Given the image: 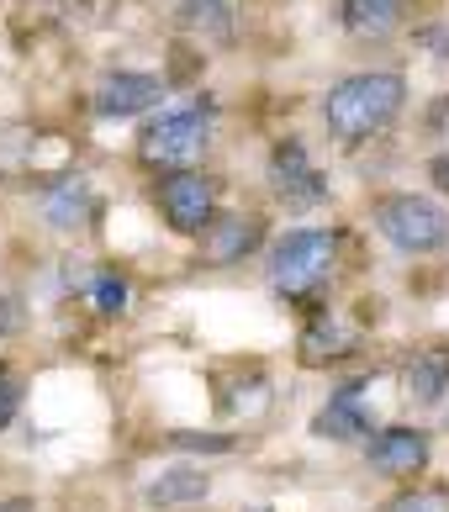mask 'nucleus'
Instances as JSON below:
<instances>
[{
	"label": "nucleus",
	"instance_id": "obj_1",
	"mask_svg": "<svg viewBox=\"0 0 449 512\" xmlns=\"http://www.w3.org/2000/svg\"><path fill=\"white\" fill-rule=\"evenodd\" d=\"M407 101V80L397 69H360L344 74L323 101V122L339 143H360L370 132H386Z\"/></svg>",
	"mask_w": 449,
	"mask_h": 512
},
{
	"label": "nucleus",
	"instance_id": "obj_2",
	"mask_svg": "<svg viewBox=\"0 0 449 512\" xmlns=\"http://www.w3.org/2000/svg\"><path fill=\"white\" fill-rule=\"evenodd\" d=\"M212 148V111L207 106H164L138 132V154L164 169H196V159Z\"/></svg>",
	"mask_w": 449,
	"mask_h": 512
},
{
	"label": "nucleus",
	"instance_id": "obj_3",
	"mask_svg": "<svg viewBox=\"0 0 449 512\" xmlns=\"http://www.w3.org/2000/svg\"><path fill=\"white\" fill-rule=\"evenodd\" d=\"M333 249H339V238L328 227H291V233H280L270 249V286L280 296H312L333 270Z\"/></svg>",
	"mask_w": 449,
	"mask_h": 512
},
{
	"label": "nucleus",
	"instance_id": "obj_4",
	"mask_svg": "<svg viewBox=\"0 0 449 512\" xmlns=\"http://www.w3.org/2000/svg\"><path fill=\"white\" fill-rule=\"evenodd\" d=\"M376 227L391 249L402 254H439L449 243V212L428 196L413 191H397V196H381L376 201Z\"/></svg>",
	"mask_w": 449,
	"mask_h": 512
},
{
	"label": "nucleus",
	"instance_id": "obj_5",
	"mask_svg": "<svg viewBox=\"0 0 449 512\" xmlns=\"http://www.w3.org/2000/svg\"><path fill=\"white\" fill-rule=\"evenodd\" d=\"M159 212L164 222L175 227L185 238H201L207 233V222L217 217V185L212 175H201V169H175V175L159 180Z\"/></svg>",
	"mask_w": 449,
	"mask_h": 512
},
{
	"label": "nucleus",
	"instance_id": "obj_6",
	"mask_svg": "<svg viewBox=\"0 0 449 512\" xmlns=\"http://www.w3.org/2000/svg\"><path fill=\"white\" fill-rule=\"evenodd\" d=\"M270 191L286 201V206H296V212H307V206H323V201H328V180H323V169L312 164L307 143L286 138V143L270 148Z\"/></svg>",
	"mask_w": 449,
	"mask_h": 512
},
{
	"label": "nucleus",
	"instance_id": "obj_7",
	"mask_svg": "<svg viewBox=\"0 0 449 512\" xmlns=\"http://www.w3.org/2000/svg\"><path fill=\"white\" fill-rule=\"evenodd\" d=\"M164 101V80L143 69H111L96 80V111L101 117H138V111H154Z\"/></svg>",
	"mask_w": 449,
	"mask_h": 512
},
{
	"label": "nucleus",
	"instance_id": "obj_8",
	"mask_svg": "<svg viewBox=\"0 0 449 512\" xmlns=\"http://www.w3.org/2000/svg\"><path fill=\"white\" fill-rule=\"evenodd\" d=\"M265 238V222L259 217H243V212H217L201 233V264H238L259 249Z\"/></svg>",
	"mask_w": 449,
	"mask_h": 512
},
{
	"label": "nucleus",
	"instance_id": "obj_9",
	"mask_svg": "<svg viewBox=\"0 0 449 512\" xmlns=\"http://www.w3.org/2000/svg\"><path fill=\"white\" fill-rule=\"evenodd\" d=\"M365 460L381 470V476H413L428 465V433L423 428H381L376 439H365Z\"/></svg>",
	"mask_w": 449,
	"mask_h": 512
},
{
	"label": "nucleus",
	"instance_id": "obj_10",
	"mask_svg": "<svg viewBox=\"0 0 449 512\" xmlns=\"http://www.w3.org/2000/svg\"><path fill=\"white\" fill-rule=\"evenodd\" d=\"M365 386L370 381H344L339 391L323 402V412H317V423H312V433H323V439H339V444H349V439H365L370 433V417L360 412V396H365Z\"/></svg>",
	"mask_w": 449,
	"mask_h": 512
},
{
	"label": "nucleus",
	"instance_id": "obj_11",
	"mask_svg": "<svg viewBox=\"0 0 449 512\" xmlns=\"http://www.w3.org/2000/svg\"><path fill=\"white\" fill-rule=\"evenodd\" d=\"M402 396L413 407H439L449 396V349H423L402 365Z\"/></svg>",
	"mask_w": 449,
	"mask_h": 512
},
{
	"label": "nucleus",
	"instance_id": "obj_12",
	"mask_svg": "<svg viewBox=\"0 0 449 512\" xmlns=\"http://www.w3.org/2000/svg\"><path fill=\"white\" fill-rule=\"evenodd\" d=\"M349 37H365V43H381V37H391L402 27L407 16V0H344L339 6Z\"/></svg>",
	"mask_w": 449,
	"mask_h": 512
},
{
	"label": "nucleus",
	"instance_id": "obj_13",
	"mask_svg": "<svg viewBox=\"0 0 449 512\" xmlns=\"http://www.w3.org/2000/svg\"><path fill=\"white\" fill-rule=\"evenodd\" d=\"M212 491V476L201 465H175V470H164L159 481H148L143 486V502L148 507H191V502H201Z\"/></svg>",
	"mask_w": 449,
	"mask_h": 512
},
{
	"label": "nucleus",
	"instance_id": "obj_14",
	"mask_svg": "<svg viewBox=\"0 0 449 512\" xmlns=\"http://www.w3.org/2000/svg\"><path fill=\"white\" fill-rule=\"evenodd\" d=\"M90 212H96V196H90V180H85V175H69V180H59V185L43 196V217H48V227H59V233H69V227H85Z\"/></svg>",
	"mask_w": 449,
	"mask_h": 512
},
{
	"label": "nucleus",
	"instance_id": "obj_15",
	"mask_svg": "<svg viewBox=\"0 0 449 512\" xmlns=\"http://www.w3.org/2000/svg\"><path fill=\"white\" fill-rule=\"evenodd\" d=\"M175 22L201 43H228L233 37V0H175Z\"/></svg>",
	"mask_w": 449,
	"mask_h": 512
},
{
	"label": "nucleus",
	"instance_id": "obj_16",
	"mask_svg": "<svg viewBox=\"0 0 449 512\" xmlns=\"http://www.w3.org/2000/svg\"><path fill=\"white\" fill-rule=\"evenodd\" d=\"M354 354V333L339 317H312L302 333V365H339Z\"/></svg>",
	"mask_w": 449,
	"mask_h": 512
},
{
	"label": "nucleus",
	"instance_id": "obj_17",
	"mask_svg": "<svg viewBox=\"0 0 449 512\" xmlns=\"http://www.w3.org/2000/svg\"><path fill=\"white\" fill-rule=\"evenodd\" d=\"M90 307H96L101 317H122L127 312V280H117L111 270L90 275Z\"/></svg>",
	"mask_w": 449,
	"mask_h": 512
},
{
	"label": "nucleus",
	"instance_id": "obj_18",
	"mask_svg": "<svg viewBox=\"0 0 449 512\" xmlns=\"http://www.w3.org/2000/svg\"><path fill=\"white\" fill-rule=\"evenodd\" d=\"M381 512H449V486H413L402 497H391Z\"/></svg>",
	"mask_w": 449,
	"mask_h": 512
},
{
	"label": "nucleus",
	"instance_id": "obj_19",
	"mask_svg": "<svg viewBox=\"0 0 449 512\" xmlns=\"http://www.w3.org/2000/svg\"><path fill=\"white\" fill-rule=\"evenodd\" d=\"M16 412H22V375L11 365H0V428H11Z\"/></svg>",
	"mask_w": 449,
	"mask_h": 512
},
{
	"label": "nucleus",
	"instance_id": "obj_20",
	"mask_svg": "<svg viewBox=\"0 0 449 512\" xmlns=\"http://www.w3.org/2000/svg\"><path fill=\"white\" fill-rule=\"evenodd\" d=\"M175 449H191V454H233L228 433H170Z\"/></svg>",
	"mask_w": 449,
	"mask_h": 512
},
{
	"label": "nucleus",
	"instance_id": "obj_21",
	"mask_svg": "<svg viewBox=\"0 0 449 512\" xmlns=\"http://www.w3.org/2000/svg\"><path fill=\"white\" fill-rule=\"evenodd\" d=\"M16 328H22V301H16V296H0V338L16 333Z\"/></svg>",
	"mask_w": 449,
	"mask_h": 512
},
{
	"label": "nucleus",
	"instance_id": "obj_22",
	"mask_svg": "<svg viewBox=\"0 0 449 512\" xmlns=\"http://www.w3.org/2000/svg\"><path fill=\"white\" fill-rule=\"evenodd\" d=\"M428 180H434V191L449 196V154H439L434 164H428Z\"/></svg>",
	"mask_w": 449,
	"mask_h": 512
},
{
	"label": "nucleus",
	"instance_id": "obj_23",
	"mask_svg": "<svg viewBox=\"0 0 449 512\" xmlns=\"http://www.w3.org/2000/svg\"><path fill=\"white\" fill-rule=\"evenodd\" d=\"M0 512H32V502L27 497H11V502H0Z\"/></svg>",
	"mask_w": 449,
	"mask_h": 512
}]
</instances>
